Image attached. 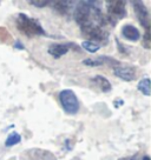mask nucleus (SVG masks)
I'll return each mask as SVG.
<instances>
[{
	"label": "nucleus",
	"instance_id": "nucleus-8",
	"mask_svg": "<svg viewBox=\"0 0 151 160\" xmlns=\"http://www.w3.org/2000/svg\"><path fill=\"white\" fill-rule=\"evenodd\" d=\"M71 47V44H52L49 47V53L53 58H60L63 55H65Z\"/></svg>",
	"mask_w": 151,
	"mask_h": 160
},
{
	"label": "nucleus",
	"instance_id": "nucleus-1",
	"mask_svg": "<svg viewBox=\"0 0 151 160\" xmlns=\"http://www.w3.org/2000/svg\"><path fill=\"white\" fill-rule=\"evenodd\" d=\"M17 28L27 37L45 35V31L43 30L40 24L24 13H20L17 17Z\"/></svg>",
	"mask_w": 151,
	"mask_h": 160
},
{
	"label": "nucleus",
	"instance_id": "nucleus-14",
	"mask_svg": "<svg viewBox=\"0 0 151 160\" xmlns=\"http://www.w3.org/2000/svg\"><path fill=\"white\" fill-rule=\"evenodd\" d=\"M21 141V137L18 133H15V132H13V133H11L8 137H7V139H6L5 141V145L6 147H11V146H14L17 145V144H19Z\"/></svg>",
	"mask_w": 151,
	"mask_h": 160
},
{
	"label": "nucleus",
	"instance_id": "nucleus-12",
	"mask_svg": "<svg viewBox=\"0 0 151 160\" xmlns=\"http://www.w3.org/2000/svg\"><path fill=\"white\" fill-rule=\"evenodd\" d=\"M138 90L141 91L142 93L146 97H149L151 94L150 92V79L149 78H144V79H142L139 82H138Z\"/></svg>",
	"mask_w": 151,
	"mask_h": 160
},
{
	"label": "nucleus",
	"instance_id": "nucleus-7",
	"mask_svg": "<svg viewBox=\"0 0 151 160\" xmlns=\"http://www.w3.org/2000/svg\"><path fill=\"white\" fill-rule=\"evenodd\" d=\"M115 75L119 79L124 80V81H131L136 78V73L132 67L129 66H121V67H116L115 68Z\"/></svg>",
	"mask_w": 151,
	"mask_h": 160
},
{
	"label": "nucleus",
	"instance_id": "nucleus-18",
	"mask_svg": "<svg viewBox=\"0 0 151 160\" xmlns=\"http://www.w3.org/2000/svg\"><path fill=\"white\" fill-rule=\"evenodd\" d=\"M138 157L137 155H130V157H125V158H121L119 160H137Z\"/></svg>",
	"mask_w": 151,
	"mask_h": 160
},
{
	"label": "nucleus",
	"instance_id": "nucleus-13",
	"mask_svg": "<svg viewBox=\"0 0 151 160\" xmlns=\"http://www.w3.org/2000/svg\"><path fill=\"white\" fill-rule=\"evenodd\" d=\"M83 48L87 52H90V53H96L97 51L101 48V45L99 44H97V42H93V41H90V40H85L83 44Z\"/></svg>",
	"mask_w": 151,
	"mask_h": 160
},
{
	"label": "nucleus",
	"instance_id": "nucleus-17",
	"mask_svg": "<svg viewBox=\"0 0 151 160\" xmlns=\"http://www.w3.org/2000/svg\"><path fill=\"white\" fill-rule=\"evenodd\" d=\"M143 42L145 48H150V31H145L144 37H143Z\"/></svg>",
	"mask_w": 151,
	"mask_h": 160
},
{
	"label": "nucleus",
	"instance_id": "nucleus-10",
	"mask_svg": "<svg viewBox=\"0 0 151 160\" xmlns=\"http://www.w3.org/2000/svg\"><path fill=\"white\" fill-rule=\"evenodd\" d=\"M92 81H93V82H95L103 92H109V91H111L110 81L106 79V78H104V77H102V75H96V77L92 79Z\"/></svg>",
	"mask_w": 151,
	"mask_h": 160
},
{
	"label": "nucleus",
	"instance_id": "nucleus-11",
	"mask_svg": "<svg viewBox=\"0 0 151 160\" xmlns=\"http://www.w3.org/2000/svg\"><path fill=\"white\" fill-rule=\"evenodd\" d=\"M71 4H73V2H71V1H55V2H53V8H55L59 14L64 15L67 13V11L70 8Z\"/></svg>",
	"mask_w": 151,
	"mask_h": 160
},
{
	"label": "nucleus",
	"instance_id": "nucleus-15",
	"mask_svg": "<svg viewBox=\"0 0 151 160\" xmlns=\"http://www.w3.org/2000/svg\"><path fill=\"white\" fill-rule=\"evenodd\" d=\"M83 64L86 66H91V67H95V66H101L104 64V61L102 58H99L98 60H93V59H85L83 60Z\"/></svg>",
	"mask_w": 151,
	"mask_h": 160
},
{
	"label": "nucleus",
	"instance_id": "nucleus-19",
	"mask_svg": "<svg viewBox=\"0 0 151 160\" xmlns=\"http://www.w3.org/2000/svg\"><path fill=\"white\" fill-rule=\"evenodd\" d=\"M142 160H150V158H149V155H144V157H143V159Z\"/></svg>",
	"mask_w": 151,
	"mask_h": 160
},
{
	"label": "nucleus",
	"instance_id": "nucleus-4",
	"mask_svg": "<svg viewBox=\"0 0 151 160\" xmlns=\"http://www.w3.org/2000/svg\"><path fill=\"white\" fill-rule=\"evenodd\" d=\"M81 33L86 35L90 41L97 42V41H107V32L104 30V27L97 24H86V25L81 26Z\"/></svg>",
	"mask_w": 151,
	"mask_h": 160
},
{
	"label": "nucleus",
	"instance_id": "nucleus-2",
	"mask_svg": "<svg viewBox=\"0 0 151 160\" xmlns=\"http://www.w3.org/2000/svg\"><path fill=\"white\" fill-rule=\"evenodd\" d=\"M106 10L107 15L106 20L112 26H115L121 19H123L126 15L125 1H106Z\"/></svg>",
	"mask_w": 151,
	"mask_h": 160
},
{
	"label": "nucleus",
	"instance_id": "nucleus-6",
	"mask_svg": "<svg viewBox=\"0 0 151 160\" xmlns=\"http://www.w3.org/2000/svg\"><path fill=\"white\" fill-rule=\"evenodd\" d=\"M27 158L29 160H57L53 153L50 151L41 150V148H32L27 151Z\"/></svg>",
	"mask_w": 151,
	"mask_h": 160
},
{
	"label": "nucleus",
	"instance_id": "nucleus-3",
	"mask_svg": "<svg viewBox=\"0 0 151 160\" xmlns=\"http://www.w3.org/2000/svg\"><path fill=\"white\" fill-rule=\"evenodd\" d=\"M61 107L67 114H76L79 110V100L72 90H63L59 93Z\"/></svg>",
	"mask_w": 151,
	"mask_h": 160
},
{
	"label": "nucleus",
	"instance_id": "nucleus-5",
	"mask_svg": "<svg viewBox=\"0 0 151 160\" xmlns=\"http://www.w3.org/2000/svg\"><path fill=\"white\" fill-rule=\"evenodd\" d=\"M135 12L137 14V18L139 20L142 25L144 26L145 31H150V20H149V11L146 8V6L144 5V2L142 1H132L131 2Z\"/></svg>",
	"mask_w": 151,
	"mask_h": 160
},
{
	"label": "nucleus",
	"instance_id": "nucleus-9",
	"mask_svg": "<svg viewBox=\"0 0 151 160\" xmlns=\"http://www.w3.org/2000/svg\"><path fill=\"white\" fill-rule=\"evenodd\" d=\"M122 34L129 41H138L141 39V33H139L138 28L132 25H129V24L122 28Z\"/></svg>",
	"mask_w": 151,
	"mask_h": 160
},
{
	"label": "nucleus",
	"instance_id": "nucleus-16",
	"mask_svg": "<svg viewBox=\"0 0 151 160\" xmlns=\"http://www.w3.org/2000/svg\"><path fill=\"white\" fill-rule=\"evenodd\" d=\"M30 4L31 5L35 6V7H45V6L52 4V2H51V1H46V0L45 1H34V0H31Z\"/></svg>",
	"mask_w": 151,
	"mask_h": 160
}]
</instances>
